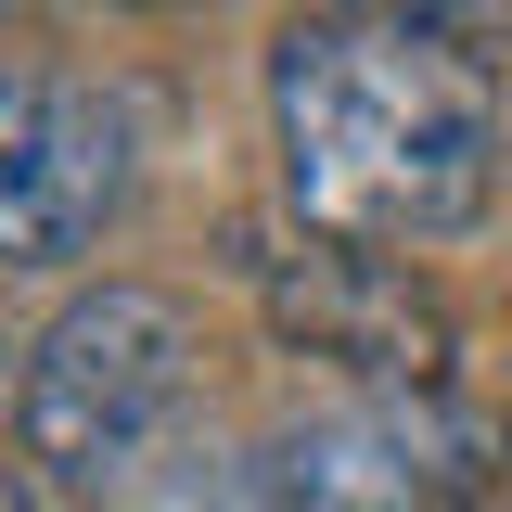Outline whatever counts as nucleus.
I'll list each match as a JSON object with an SVG mask.
<instances>
[{"mask_svg": "<svg viewBox=\"0 0 512 512\" xmlns=\"http://www.w3.org/2000/svg\"><path fill=\"white\" fill-rule=\"evenodd\" d=\"M128 205V116L64 64H0V269H64Z\"/></svg>", "mask_w": 512, "mask_h": 512, "instance_id": "obj_3", "label": "nucleus"}, {"mask_svg": "<svg viewBox=\"0 0 512 512\" xmlns=\"http://www.w3.org/2000/svg\"><path fill=\"white\" fill-rule=\"evenodd\" d=\"M0 512H39V487H26V461L0 448Z\"/></svg>", "mask_w": 512, "mask_h": 512, "instance_id": "obj_6", "label": "nucleus"}, {"mask_svg": "<svg viewBox=\"0 0 512 512\" xmlns=\"http://www.w3.org/2000/svg\"><path fill=\"white\" fill-rule=\"evenodd\" d=\"M269 320L308 346V359H346V372H372V397H423L436 384V308L384 269V256H282L269 269Z\"/></svg>", "mask_w": 512, "mask_h": 512, "instance_id": "obj_5", "label": "nucleus"}, {"mask_svg": "<svg viewBox=\"0 0 512 512\" xmlns=\"http://www.w3.org/2000/svg\"><path fill=\"white\" fill-rule=\"evenodd\" d=\"M282 192L320 244H448L500 180V64L461 52L448 13H308L269 52Z\"/></svg>", "mask_w": 512, "mask_h": 512, "instance_id": "obj_1", "label": "nucleus"}, {"mask_svg": "<svg viewBox=\"0 0 512 512\" xmlns=\"http://www.w3.org/2000/svg\"><path fill=\"white\" fill-rule=\"evenodd\" d=\"M461 487H474V461L436 397H346L295 423L269 512H461Z\"/></svg>", "mask_w": 512, "mask_h": 512, "instance_id": "obj_4", "label": "nucleus"}, {"mask_svg": "<svg viewBox=\"0 0 512 512\" xmlns=\"http://www.w3.org/2000/svg\"><path fill=\"white\" fill-rule=\"evenodd\" d=\"M192 410V308L167 282H103L26 346V384H13V423H26V461L77 487V500H128L154 474L167 423Z\"/></svg>", "mask_w": 512, "mask_h": 512, "instance_id": "obj_2", "label": "nucleus"}]
</instances>
